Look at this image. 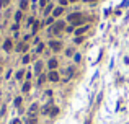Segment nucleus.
I'll use <instances>...</instances> for the list:
<instances>
[{"instance_id": "cd10ccee", "label": "nucleus", "mask_w": 129, "mask_h": 124, "mask_svg": "<svg viewBox=\"0 0 129 124\" xmlns=\"http://www.w3.org/2000/svg\"><path fill=\"white\" fill-rule=\"evenodd\" d=\"M59 3H61V7H64V5L69 3V0H59Z\"/></svg>"}, {"instance_id": "aec40b11", "label": "nucleus", "mask_w": 129, "mask_h": 124, "mask_svg": "<svg viewBox=\"0 0 129 124\" xmlns=\"http://www.w3.org/2000/svg\"><path fill=\"white\" fill-rule=\"evenodd\" d=\"M51 10H52V3H51V5H47V7L44 8V15H49V13H51Z\"/></svg>"}, {"instance_id": "f3484780", "label": "nucleus", "mask_w": 129, "mask_h": 124, "mask_svg": "<svg viewBox=\"0 0 129 124\" xmlns=\"http://www.w3.org/2000/svg\"><path fill=\"white\" fill-rule=\"evenodd\" d=\"M46 80H47L46 75H39V77H38V85H43V83H44Z\"/></svg>"}, {"instance_id": "20e7f679", "label": "nucleus", "mask_w": 129, "mask_h": 124, "mask_svg": "<svg viewBox=\"0 0 129 124\" xmlns=\"http://www.w3.org/2000/svg\"><path fill=\"white\" fill-rule=\"evenodd\" d=\"M47 80H49V82H59V80H61V75H59L56 70H49V74H47Z\"/></svg>"}, {"instance_id": "0eeeda50", "label": "nucleus", "mask_w": 129, "mask_h": 124, "mask_svg": "<svg viewBox=\"0 0 129 124\" xmlns=\"http://www.w3.org/2000/svg\"><path fill=\"white\" fill-rule=\"evenodd\" d=\"M57 65H59L57 59L51 57V59H49V61H47V67H49V70H56V69H57Z\"/></svg>"}, {"instance_id": "412c9836", "label": "nucleus", "mask_w": 129, "mask_h": 124, "mask_svg": "<svg viewBox=\"0 0 129 124\" xmlns=\"http://www.w3.org/2000/svg\"><path fill=\"white\" fill-rule=\"evenodd\" d=\"M44 25H47V26H49V25H54V16H49V18L46 20V23Z\"/></svg>"}, {"instance_id": "9b49d317", "label": "nucleus", "mask_w": 129, "mask_h": 124, "mask_svg": "<svg viewBox=\"0 0 129 124\" xmlns=\"http://www.w3.org/2000/svg\"><path fill=\"white\" fill-rule=\"evenodd\" d=\"M62 12H64V7H57V8H54V10H52V16H61L62 15Z\"/></svg>"}, {"instance_id": "2f4dec72", "label": "nucleus", "mask_w": 129, "mask_h": 124, "mask_svg": "<svg viewBox=\"0 0 129 124\" xmlns=\"http://www.w3.org/2000/svg\"><path fill=\"white\" fill-rule=\"evenodd\" d=\"M2 7H5V3H3V0H0V8Z\"/></svg>"}, {"instance_id": "5701e85b", "label": "nucleus", "mask_w": 129, "mask_h": 124, "mask_svg": "<svg viewBox=\"0 0 129 124\" xmlns=\"http://www.w3.org/2000/svg\"><path fill=\"white\" fill-rule=\"evenodd\" d=\"M21 103H23V100H21V96L15 98V106H21Z\"/></svg>"}, {"instance_id": "f8f14e48", "label": "nucleus", "mask_w": 129, "mask_h": 124, "mask_svg": "<svg viewBox=\"0 0 129 124\" xmlns=\"http://www.w3.org/2000/svg\"><path fill=\"white\" fill-rule=\"evenodd\" d=\"M30 90H31V83L26 80V83H23V87H21V92H23V93H28Z\"/></svg>"}, {"instance_id": "c756f323", "label": "nucleus", "mask_w": 129, "mask_h": 124, "mask_svg": "<svg viewBox=\"0 0 129 124\" xmlns=\"http://www.w3.org/2000/svg\"><path fill=\"white\" fill-rule=\"evenodd\" d=\"M12 124H21V121H20V119H13Z\"/></svg>"}, {"instance_id": "a211bd4d", "label": "nucleus", "mask_w": 129, "mask_h": 124, "mask_svg": "<svg viewBox=\"0 0 129 124\" xmlns=\"http://www.w3.org/2000/svg\"><path fill=\"white\" fill-rule=\"evenodd\" d=\"M49 114H51V116H56V114H59V108H51V111H49Z\"/></svg>"}, {"instance_id": "6e6552de", "label": "nucleus", "mask_w": 129, "mask_h": 124, "mask_svg": "<svg viewBox=\"0 0 129 124\" xmlns=\"http://www.w3.org/2000/svg\"><path fill=\"white\" fill-rule=\"evenodd\" d=\"M12 49H13L12 39H5V43H3V51H7V52H12Z\"/></svg>"}, {"instance_id": "ddd939ff", "label": "nucleus", "mask_w": 129, "mask_h": 124, "mask_svg": "<svg viewBox=\"0 0 129 124\" xmlns=\"http://www.w3.org/2000/svg\"><path fill=\"white\" fill-rule=\"evenodd\" d=\"M28 5H30V2H28V0H21V2H20V10H26Z\"/></svg>"}, {"instance_id": "f257e3e1", "label": "nucleus", "mask_w": 129, "mask_h": 124, "mask_svg": "<svg viewBox=\"0 0 129 124\" xmlns=\"http://www.w3.org/2000/svg\"><path fill=\"white\" fill-rule=\"evenodd\" d=\"M64 30H65V23H64V21H56V23L51 26L52 34H59V33H62Z\"/></svg>"}, {"instance_id": "a878e982", "label": "nucleus", "mask_w": 129, "mask_h": 124, "mask_svg": "<svg viewBox=\"0 0 129 124\" xmlns=\"http://www.w3.org/2000/svg\"><path fill=\"white\" fill-rule=\"evenodd\" d=\"M74 61L75 62H80V61H82V56H80V54H74Z\"/></svg>"}, {"instance_id": "39448f33", "label": "nucleus", "mask_w": 129, "mask_h": 124, "mask_svg": "<svg viewBox=\"0 0 129 124\" xmlns=\"http://www.w3.org/2000/svg\"><path fill=\"white\" fill-rule=\"evenodd\" d=\"M74 72H75V69H74V67H67V69H65V72H64V80H70V78L72 77H74Z\"/></svg>"}, {"instance_id": "dca6fc26", "label": "nucleus", "mask_w": 129, "mask_h": 124, "mask_svg": "<svg viewBox=\"0 0 129 124\" xmlns=\"http://www.w3.org/2000/svg\"><path fill=\"white\" fill-rule=\"evenodd\" d=\"M41 69H43V62H36L34 72H36V74H41Z\"/></svg>"}, {"instance_id": "7ed1b4c3", "label": "nucleus", "mask_w": 129, "mask_h": 124, "mask_svg": "<svg viewBox=\"0 0 129 124\" xmlns=\"http://www.w3.org/2000/svg\"><path fill=\"white\" fill-rule=\"evenodd\" d=\"M88 30H90V25H83V26L75 28V36H83Z\"/></svg>"}, {"instance_id": "6ab92c4d", "label": "nucleus", "mask_w": 129, "mask_h": 124, "mask_svg": "<svg viewBox=\"0 0 129 124\" xmlns=\"http://www.w3.org/2000/svg\"><path fill=\"white\" fill-rule=\"evenodd\" d=\"M43 49H44V44L43 43H39L38 46H36V52H38V54H39V52H43Z\"/></svg>"}, {"instance_id": "4be33fe9", "label": "nucleus", "mask_w": 129, "mask_h": 124, "mask_svg": "<svg viewBox=\"0 0 129 124\" xmlns=\"http://www.w3.org/2000/svg\"><path fill=\"white\" fill-rule=\"evenodd\" d=\"M21 64H30V56H23V59H21Z\"/></svg>"}, {"instance_id": "7c9ffc66", "label": "nucleus", "mask_w": 129, "mask_h": 124, "mask_svg": "<svg viewBox=\"0 0 129 124\" xmlns=\"http://www.w3.org/2000/svg\"><path fill=\"white\" fill-rule=\"evenodd\" d=\"M39 5H41V7H44V5H46V0H39Z\"/></svg>"}, {"instance_id": "4468645a", "label": "nucleus", "mask_w": 129, "mask_h": 124, "mask_svg": "<svg viewBox=\"0 0 129 124\" xmlns=\"http://www.w3.org/2000/svg\"><path fill=\"white\" fill-rule=\"evenodd\" d=\"M23 10H18V12L15 13V23H20V20H21V15H23Z\"/></svg>"}, {"instance_id": "f03ea898", "label": "nucleus", "mask_w": 129, "mask_h": 124, "mask_svg": "<svg viewBox=\"0 0 129 124\" xmlns=\"http://www.w3.org/2000/svg\"><path fill=\"white\" fill-rule=\"evenodd\" d=\"M49 47H51V51H54V52H61L64 46H62L61 41H51V43H49Z\"/></svg>"}, {"instance_id": "423d86ee", "label": "nucleus", "mask_w": 129, "mask_h": 124, "mask_svg": "<svg viewBox=\"0 0 129 124\" xmlns=\"http://www.w3.org/2000/svg\"><path fill=\"white\" fill-rule=\"evenodd\" d=\"M38 109H39V105L38 103H33V105L30 106V109H28V116H36Z\"/></svg>"}, {"instance_id": "c85d7f7f", "label": "nucleus", "mask_w": 129, "mask_h": 124, "mask_svg": "<svg viewBox=\"0 0 129 124\" xmlns=\"http://www.w3.org/2000/svg\"><path fill=\"white\" fill-rule=\"evenodd\" d=\"M18 28H20V25H18V23H15V25H13V26H12V30H13V31H16V30H18Z\"/></svg>"}, {"instance_id": "b1692460", "label": "nucleus", "mask_w": 129, "mask_h": 124, "mask_svg": "<svg viewBox=\"0 0 129 124\" xmlns=\"http://www.w3.org/2000/svg\"><path fill=\"white\" fill-rule=\"evenodd\" d=\"M23 75H25V70H20L18 74H16V80H21V78H23Z\"/></svg>"}, {"instance_id": "473e14b6", "label": "nucleus", "mask_w": 129, "mask_h": 124, "mask_svg": "<svg viewBox=\"0 0 129 124\" xmlns=\"http://www.w3.org/2000/svg\"><path fill=\"white\" fill-rule=\"evenodd\" d=\"M69 2H78V0H69Z\"/></svg>"}, {"instance_id": "bb28decb", "label": "nucleus", "mask_w": 129, "mask_h": 124, "mask_svg": "<svg viewBox=\"0 0 129 124\" xmlns=\"http://www.w3.org/2000/svg\"><path fill=\"white\" fill-rule=\"evenodd\" d=\"M72 54H74V49H65V56H69V57H70Z\"/></svg>"}, {"instance_id": "1a4fd4ad", "label": "nucleus", "mask_w": 129, "mask_h": 124, "mask_svg": "<svg viewBox=\"0 0 129 124\" xmlns=\"http://www.w3.org/2000/svg\"><path fill=\"white\" fill-rule=\"evenodd\" d=\"M26 51H28V44H26V41H23V43L16 44V52H26Z\"/></svg>"}, {"instance_id": "9d476101", "label": "nucleus", "mask_w": 129, "mask_h": 124, "mask_svg": "<svg viewBox=\"0 0 129 124\" xmlns=\"http://www.w3.org/2000/svg\"><path fill=\"white\" fill-rule=\"evenodd\" d=\"M25 124H38V116H28Z\"/></svg>"}, {"instance_id": "2eb2a0df", "label": "nucleus", "mask_w": 129, "mask_h": 124, "mask_svg": "<svg viewBox=\"0 0 129 124\" xmlns=\"http://www.w3.org/2000/svg\"><path fill=\"white\" fill-rule=\"evenodd\" d=\"M39 28H41V23H39V21H34V23H33V34H34V33H38Z\"/></svg>"}, {"instance_id": "393cba45", "label": "nucleus", "mask_w": 129, "mask_h": 124, "mask_svg": "<svg viewBox=\"0 0 129 124\" xmlns=\"http://www.w3.org/2000/svg\"><path fill=\"white\" fill-rule=\"evenodd\" d=\"M74 41H75V44H80V43H83V36H77V38H75Z\"/></svg>"}]
</instances>
